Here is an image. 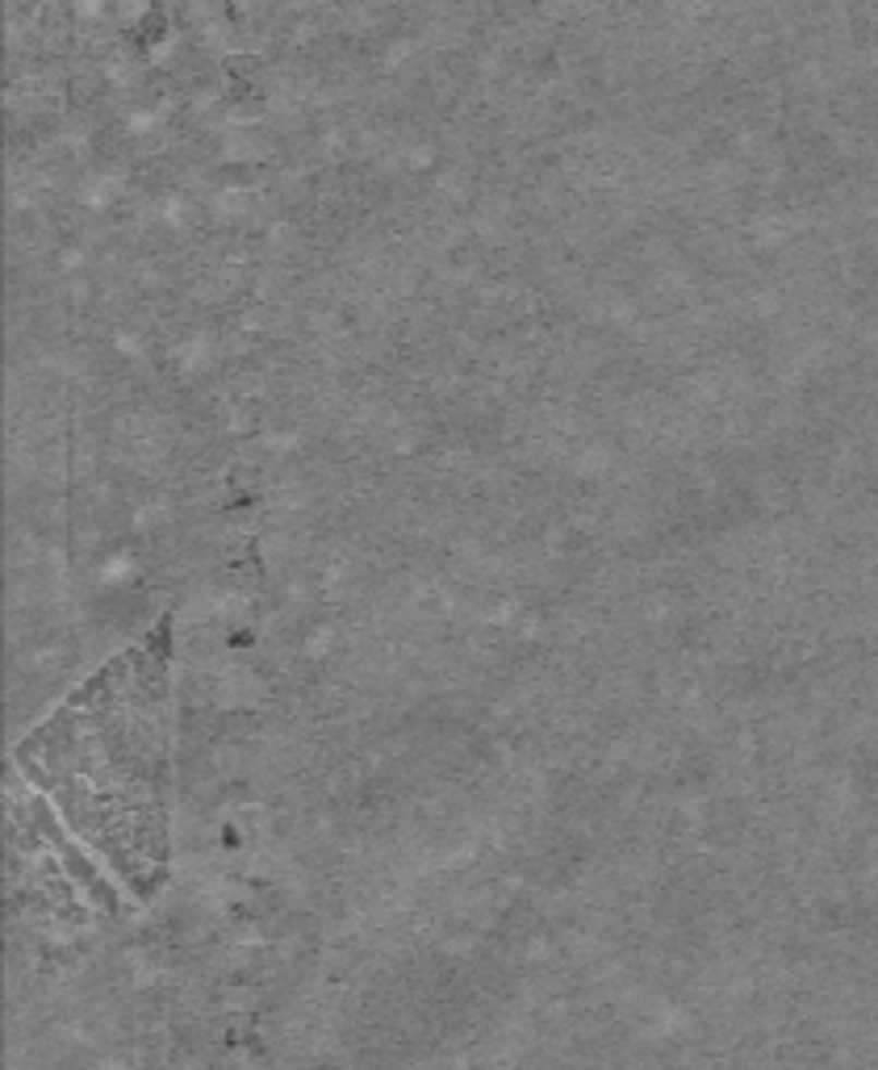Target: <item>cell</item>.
<instances>
[{"mask_svg": "<svg viewBox=\"0 0 878 1070\" xmlns=\"http://www.w3.org/2000/svg\"><path fill=\"white\" fill-rule=\"evenodd\" d=\"M17 766L47 791L75 832L151 891L168 866V640L122 652L38 728Z\"/></svg>", "mask_w": 878, "mask_h": 1070, "instance_id": "1", "label": "cell"}]
</instances>
